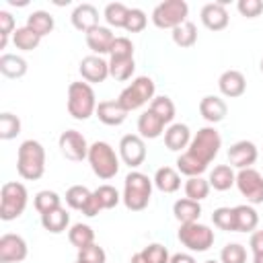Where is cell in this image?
I'll return each instance as SVG.
<instances>
[{"instance_id":"32","label":"cell","mask_w":263,"mask_h":263,"mask_svg":"<svg viewBox=\"0 0 263 263\" xmlns=\"http://www.w3.org/2000/svg\"><path fill=\"white\" fill-rule=\"evenodd\" d=\"M12 43H14V47L21 49V51H33V49H37V45L41 43V37H39L33 29H29V27L25 25V27H16V31L12 33Z\"/></svg>"},{"instance_id":"56","label":"cell","mask_w":263,"mask_h":263,"mask_svg":"<svg viewBox=\"0 0 263 263\" xmlns=\"http://www.w3.org/2000/svg\"><path fill=\"white\" fill-rule=\"evenodd\" d=\"M259 68H261V72H263V58H261V64H259Z\"/></svg>"},{"instance_id":"57","label":"cell","mask_w":263,"mask_h":263,"mask_svg":"<svg viewBox=\"0 0 263 263\" xmlns=\"http://www.w3.org/2000/svg\"><path fill=\"white\" fill-rule=\"evenodd\" d=\"M76 263H80V261H76Z\"/></svg>"},{"instance_id":"26","label":"cell","mask_w":263,"mask_h":263,"mask_svg":"<svg viewBox=\"0 0 263 263\" xmlns=\"http://www.w3.org/2000/svg\"><path fill=\"white\" fill-rule=\"evenodd\" d=\"M236 232H253L259 224V214L251 203H240L234 208Z\"/></svg>"},{"instance_id":"52","label":"cell","mask_w":263,"mask_h":263,"mask_svg":"<svg viewBox=\"0 0 263 263\" xmlns=\"http://www.w3.org/2000/svg\"><path fill=\"white\" fill-rule=\"evenodd\" d=\"M168 263H195V259H193V255H189V253H175Z\"/></svg>"},{"instance_id":"44","label":"cell","mask_w":263,"mask_h":263,"mask_svg":"<svg viewBox=\"0 0 263 263\" xmlns=\"http://www.w3.org/2000/svg\"><path fill=\"white\" fill-rule=\"evenodd\" d=\"M220 263H247V249L240 242H228L220 253Z\"/></svg>"},{"instance_id":"15","label":"cell","mask_w":263,"mask_h":263,"mask_svg":"<svg viewBox=\"0 0 263 263\" xmlns=\"http://www.w3.org/2000/svg\"><path fill=\"white\" fill-rule=\"evenodd\" d=\"M199 16H201L203 27L210 29V31H222V29L228 27V21H230L228 10H226V6H224L220 0H218V2H208V4H203Z\"/></svg>"},{"instance_id":"8","label":"cell","mask_w":263,"mask_h":263,"mask_svg":"<svg viewBox=\"0 0 263 263\" xmlns=\"http://www.w3.org/2000/svg\"><path fill=\"white\" fill-rule=\"evenodd\" d=\"M189 6L185 0H164L154 6L152 10V23L158 29H175L187 21Z\"/></svg>"},{"instance_id":"12","label":"cell","mask_w":263,"mask_h":263,"mask_svg":"<svg viewBox=\"0 0 263 263\" xmlns=\"http://www.w3.org/2000/svg\"><path fill=\"white\" fill-rule=\"evenodd\" d=\"M119 158L129 166L138 168L146 160V144L138 134H127L119 140Z\"/></svg>"},{"instance_id":"16","label":"cell","mask_w":263,"mask_h":263,"mask_svg":"<svg viewBox=\"0 0 263 263\" xmlns=\"http://www.w3.org/2000/svg\"><path fill=\"white\" fill-rule=\"evenodd\" d=\"M80 76L90 84L97 82H105V78L109 76V62H105L101 55H86L80 62Z\"/></svg>"},{"instance_id":"55","label":"cell","mask_w":263,"mask_h":263,"mask_svg":"<svg viewBox=\"0 0 263 263\" xmlns=\"http://www.w3.org/2000/svg\"><path fill=\"white\" fill-rule=\"evenodd\" d=\"M205 263H220V261H214V259H210V261H205Z\"/></svg>"},{"instance_id":"18","label":"cell","mask_w":263,"mask_h":263,"mask_svg":"<svg viewBox=\"0 0 263 263\" xmlns=\"http://www.w3.org/2000/svg\"><path fill=\"white\" fill-rule=\"evenodd\" d=\"M115 41V33L109 27H95L92 31L86 33V45L92 49V55H105L111 51V45Z\"/></svg>"},{"instance_id":"11","label":"cell","mask_w":263,"mask_h":263,"mask_svg":"<svg viewBox=\"0 0 263 263\" xmlns=\"http://www.w3.org/2000/svg\"><path fill=\"white\" fill-rule=\"evenodd\" d=\"M58 146H60L62 154H64L68 160L78 162V160L88 158V148H90V146L86 144V138H84L80 132H76V129H66V132H62V136H60V140H58Z\"/></svg>"},{"instance_id":"6","label":"cell","mask_w":263,"mask_h":263,"mask_svg":"<svg viewBox=\"0 0 263 263\" xmlns=\"http://www.w3.org/2000/svg\"><path fill=\"white\" fill-rule=\"evenodd\" d=\"M154 80L150 76H138L132 80V84H127L121 92H119V105L129 113V111H136L140 107H144L148 101L154 99Z\"/></svg>"},{"instance_id":"30","label":"cell","mask_w":263,"mask_h":263,"mask_svg":"<svg viewBox=\"0 0 263 263\" xmlns=\"http://www.w3.org/2000/svg\"><path fill=\"white\" fill-rule=\"evenodd\" d=\"M27 27L33 29L39 37H45V35H49L53 31L55 23H53V16L47 10H33L27 16Z\"/></svg>"},{"instance_id":"17","label":"cell","mask_w":263,"mask_h":263,"mask_svg":"<svg viewBox=\"0 0 263 263\" xmlns=\"http://www.w3.org/2000/svg\"><path fill=\"white\" fill-rule=\"evenodd\" d=\"M218 88L228 99L242 97L245 90H247V78H245V74L240 70H226L218 78Z\"/></svg>"},{"instance_id":"22","label":"cell","mask_w":263,"mask_h":263,"mask_svg":"<svg viewBox=\"0 0 263 263\" xmlns=\"http://www.w3.org/2000/svg\"><path fill=\"white\" fill-rule=\"evenodd\" d=\"M191 144V132L185 123H171L168 129H164V146L173 152H181Z\"/></svg>"},{"instance_id":"50","label":"cell","mask_w":263,"mask_h":263,"mask_svg":"<svg viewBox=\"0 0 263 263\" xmlns=\"http://www.w3.org/2000/svg\"><path fill=\"white\" fill-rule=\"evenodd\" d=\"M236 8L242 16L247 18H255L263 12V2L261 0H238L236 2Z\"/></svg>"},{"instance_id":"13","label":"cell","mask_w":263,"mask_h":263,"mask_svg":"<svg viewBox=\"0 0 263 263\" xmlns=\"http://www.w3.org/2000/svg\"><path fill=\"white\" fill-rule=\"evenodd\" d=\"M29 247L21 234L6 232L0 236V263H21L27 259Z\"/></svg>"},{"instance_id":"53","label":"cell","mask_w":263,"mask_h":263,"mask_svg":"<svg viewBox=\"0 0 263 263\" xmlns=\"http://www.w3.org/2000/svg\"><path fill=\"white\" fill-rule=\"evenodd\" d=\"M129 263H150L146 257H144V253L140 251V253H136V255H132V261Z\"/></svg>"},{"instance_id":"43","label":"cell","mask_w":263,"mask_h":263,"mask_svg":"<svg viewBox=\"0 0 263 263\" xmlns=\"http://www.w3.org/2000/svg\"><path fill=\"white\" fill-rule=\"evenodd\" d=\"M92 193L99 199V203H101L103 210H113L121 201V195H119V191L113 185H99Z\"/></svg>"},{"instance_id":"2","label":"cell","mask_w":263,"mask_h":263,"mask_svg":"<svg viewBox=\"0 0 263 263\" xmlns=\"http://www.w3.org/2000/svg\"><path fill=\"white\" fill-rule=\"evenodd\" d=\"M152 185H154V181L148 179V175H144L140 171H132L123 183L121 201L125 203V208L132 212L146 210L150 203V197H152Z\"/></svg>"},{"instance_id":"19","label":"cell","mask_w":263,"mask_h":263,"mask_svg":"<svg viewBox=\"0 0 263 263\" xmlns=\"http://www.w3.org/2000/svg\"><path fill=\"white\" fill-rule=\"evenodd\" d=\"M70 18H72V25H74L78 31H82L84 35H86L88 31H92L95 27H99V10H97L92 4H88V2L78 4V6L72 10Z\"/></svg>"},{"instance_id":"1","label":"cell","mask_w":263,"mask_h":263,"mask_svg":"<svg viewBox=\"0 0 263 263\" xmlns=\"http://www.w3.org/2000/svg\"><path fill=\"white\" fill-rule=\"evenodd\" d=\"M16 173L27 181H37L45 173V148L37 140H25L16 152Z\"/></svg>"},{"instance_id":"54","label":"cell","mask_w":263,"mask_h":263,"mask_svg":"<svg viewBox=\"0 0 263 263\" xmlns=\"http://www.w3.org/2000/svg\"><path fill=\"white\" fill-rule=\"evenodd\" d=\"M253 263H263V253H259V255H253Z\"/></svg>"},{"instance_id":"23","label":"cell","mask_w":263,"mask_h":263,"mask_svg":"<svg viewBox=\"0 0 263 263\" xmlns=\"http://www.w3.org/2000/svg\"><path fill=\"white\" fill-rule=\"evenodd\" d=\"M138 136L144 140H156L164 134V121L148 109L138 117Z\"/></svg>"},{"instance_id":"45","label":"cell","mask_w":263,"mask_h":263,"mask_svg":"<svg viewBox=\"0 0 263 263\" xmlns=\"http://www.w3.org/2000/svg\"><path fill=\"white\" fill-rule=\"evenodd\" d=\"M80 263H105L107 261V253L103 251V247H99L97 242L84 247V249H78V259Z\"/></svg>"},{"instance_id":"29","label":"cell","mask_w":263,"mask_h":263,"mask_svg":"<svg viewBox=\"0 0 263 263\" xmlns=\"http://www.w3.org/2000/svg\"><path fill=\"white\" fill-rule=\"evenodd\" d=\"M68 224H70V214L64 208H58V210H51L47 214H41V226L51 234L64 232L68 228Z\"/></svg>"},{"instance_id":"25","label":"cell","mask_w":263,"mask_h":263,"mask_svg":"<svg viewBox=\"0 0 263 263\" xmlns=\"http://www.w3.org/2000/svg\"><path fill=\"white\" fill-rule=\"evenodd\" d=\"M152 181H154L156 189L162 193H175L181 187V175L173 166H160Z\"/></svg>"},{"instance_id":"38","label":"cell","mask_w":263,"mask_h":263,"mask_svg":"<svg viewBox=\"0 0 263 263\" xmlns=\"http://www.w3.org/2000/svg\"><path fill=\"white\" fill-rule=\"evenodd\" d=\"M210 181L203 177H189L185 181V197L193 199V201H201L210 195Z\"/></svg>"},{"instance_id":"36","label":"cell","mask_w":263,"mask_h":263,"mask_svg":"<svg viewBox=\"0 0 263 263\" xmlns=\"http://www.w3.org/2000/svg\"><path fill=\"white\" fill-rule=\"evenodd\" d=\"M127 12L129 8L123 4V2H111L105 6V21L109 27H115V29H123L125 27V21H127Z\"/></svg>"},{"instance_id":"33","label":"cell","mask_w":263,"mask_h":263,"mask_svg":"<svg viewBox=\"0 0 263 263\" xmlns=\"http://www.w3.org/2000/svg\"><path fill=\"white\" fill-rule=\"evenodd\" d=\"M90 199H92V191H90L88 187H84V185H72V187L66 191V203H68V208H72V210L84 212L86 205L90 203Z\"/></svg>"},{"instance_id":"24","label":"cell","mask_w":263,"mask_h":263,"mask_svg":"<svg viewBox=\"0 0 263 263\" xmlns=\"http://www.w3.org/2000/svg\"><path fill=\"white\" fill-rule=\"evenodd\" d=\"M173 214L177 218L179 224H191V222H197L199 216H201V205L199 201H193L189 197H183V199H177L173 203Z\"/></svg>"},{"instance_id":"9","label":"cell","mask_w":263,"mask_h":263,"mask_svg":"<svg viewBox=\"0 0 263 263\" xmlns=\"http://www.w3.org/2000/svg\"><path fill=\"white\" fill-rule=\"evenodd\" d=\"M177 238L181 240L183 247H187L189 251L193 253H203L208 251L216 236H214V230L208 226V224H199V222H191V224H181L179 232H177Z\"/></svg>"},{"instance_id":"47","label":"cell","mask_w":263,"mask_h":263,"mask_svg":"<svg viewBox=\"0 0 263 263\" xmlns=\"http://www.w3.org/2000/svg\"><path fill=\"white\" fill-rule=\"evenodd\" d=\"M14 31V16L8 10H0V49L6 47L8 37H12Z\"/></svg>"},{"instance_id":"34","label":"cell","mask_w":263,"mask_h":263,"mask_svg":"<svg viewBox=\"0 0 263 263\" xmlns=\"http://www.w3.org/2000/svg\"><path fill=\"white\" fill-rule=\"evenodd\" d=\"M171 35H173L175 45H179V47H183V49L193 47L195 41H197V29H195V25H193L191 21H185L183 25L175 27Z\"/></svg>"},{"instance_id":"14","label":"cell","mask_w":263,"mask_h":263,"mask_svg":"<svg viewBox=\"0 0 263 263\" xmlns=\"http://www.w3.org/2000/svg\"><path fill=\"white\" fill-rule=\"evenodd\" d=\"M257 156H259V150L251 140H238L228 148V160L238 171L240 168H251L255 164Z\"/></svg>"},{"instance_id":"10","label":"cell","mask_w":263,"mask_h":263,"mask_svg":"<svg viewBox=\"0 0 263 263\" xmlns=\"http://www.w3.org/2000/svg\"><path fill=\"white\" fill-rule=\"evenodd\" d=\"M236 187L242 197H247V203H263V177L259 171L251 168H240L236 173Z\"/></svg>"},{"instance_id":"37","label":"cell","mask_w":263,"mask_h":263,"mask_svg":"<svg viewBox=\"0 0 263 263\" xmlns=\"http://www.w3.org/2000/svg\"><path fill=\"white\" fill-rule=\"evenodd\" d=\"M136 70L134 58H111L109 60V76L115 80H129Z\"/></svg>"},{"instance_id":"31","label":"cell","mask_w":263,"mask_h":263,"mask_svg":"<svg viewBox=\"0 0 263 263\" xmlns=\"http://www.w3.org/2000/svg\"><path fill=\"white\" fill-rule=\"evenodd\" d=\"M208 164L201 162L197 156H193L189 150H185L183 154H179L177 158V171L181 175H187V177H201V173H205Z\"/></svg>"},{"instance_id":"40","label":"cell","mask_w":263,"mask_h":263,"mask_svg":"<svg viewBox=\"0 0 263 263\" xmlns=\"http://www.w3.org/2000/svg\"><path fill=\"white\" fill-rule=\"evenodd\" d=\"M154 115H158L162 121H164V125L166 123H171L173 119H175V103L168 99V97H154L152 101H150V107H148Z\"/></svg>"},{"instance_id":"46","label":"cell","mask_w":263,"mask_h":263,"mask_svg":"<svg viewBox=\"0 0 263 263\" xmlns=\"http://www.w3.org/2000/svg\"><path fill=\"white\" fill-rule=\"evenodd\" d=\"M146 23H148V16L142 8H129L127 12V21H125V31L127 33H140L146 29Z\"/></svg>"},{"instance_id":"39","label":"cell","mask_w":263,"mask_h":263,"mask_svg":"<svg viewBox=\"0 0 263 263\" xmlns=\"http://www.w3.org/2000/svg\"><path fill=\"white\" fill-rule=\"evenodd\" d=\"M33 205L39 214H47L51 210H58L62 208V197L55 193V191H49V189H43L39 193H35L33 197Z\"/></svg>"},{"instance_id":"5","label":"cell","mask_w":263,"mask_h":263,"mask_svg":"<svg viewBox=\"0 0 263 263\" xmlns=\"http://www.w3.org/2000/svg\"><path fill=\"white\" fill-rule=\"evenodd\" d=\"M27 201H29V193L23 183L18 181L4 183L0 189V220L4 222L16 220L25 212Z\"/></svg>"},{"instance_id":"4","label":"cell","mask_w":263,"mask_h":263,"mask_svg":"<svg viewBox=\"0 0 263 263\" xmlns=\"http://www.w3.org/2000/svg\"><path fill=\"white\" fill-rule=\"evenodd\" d=\"M88 162H90L92 173L103 181H109L119 173V156L115 154L113 146L103 140H97L90 144Z\"/></svg>"},{"instance_id":"28","label":"cell","mask_w":263,"mask_h":263,"mask_svg":"<svg viewBox=\"0 0 263 263\" xmlns=\"http://www.w3.org/2000/svg\"><path fill=\"white\" fill-rule=\"evenodd\" d=\"M208 181H210V187H214L216 191H228L232 185H236V175H234L232 166L218 164V166L212 168Z\"/></svg>"},{"instance_id":"41","label":"cell","mask_w":263,"mask_h":263,"mask_svg":"<svg viewBox=\"0 0 263 263\" xmlns=\"http://www.w3.org/2000/svg\"><path fill=\"white\" fill-rule=\"evenodd\" d=\"M212 222L216 228L226 232H236V220H234V208H216L212 214Z\"/></svg>"},{"instance_id":"35","label":"cell","mask_w":263,"mask_h":263,"mask_svg":"<svg viewBox=\"0 0 263 263\" xmlns=\"http://www.w3.org/2000/svg\"><path fill=\"white\" fill-rule=\"evenodd\" d=\"M68 240H70L76 249H84V247H88V245L95 242V230H92L88 224L78 222V224H74V226L68 230Z\"/></svg>"},{"instance_id":"27","label":"cell","mask_w":263,"mask_h":263,"mask_svg":"<svg viewBox=\"0 0 263 263\" xmlns=\"http://www.w3.org/2000/svg\"><path fill=\"white\" fill-rule=\"evenodd\" d=\"M27 60L16 53H2L0 55V72L6 78H23L27 74Z\"/></svg>"},{"instance_id":"3","label":"cell","mask_w":263,"mask_h":263,"mask_svg":"<svg viewBox=\"0 0 263 263\" xmlns=\"http://www.w3.org/2000/svg\"><path fill=\"white\" fill-rule=\"evenodd\" d=\"M97 97L95 90L88 82H70L68 86V113L78 119V121H86L90 115H95L97 111Z\"/></svg>"},{"instance_id":"42","label":"cell","mask_w":263,"mask_h":263,"mask_svg":"<svg viewBox=\"0 0 263 263\" xmlns=\"http://www.w3.org/2000/svg\"><path fill=\"white\" fill-rule=\"evenodd\" d=\"M21 134V119L8 111L0 113V140H12Z\"/></svg>"},{"instance_id":"49","label":"cell","mask_w":263,"mask_h":263,"mask_svg":"<svg viewBox=\"0 0 263 263\" xmlns=\"http://www.w3.org/2000/svg\"><path fill=\"white\" fill-rule=\"evenodd\" d=\"M109 55L111 58H134V43H132V39H127V37H115Z\"/></svg>"},{"instance_id":"21","label":"cell","mask_w":263,"mask_h":263,"mask_svg":"<svg viewBox=\"0 0 263 263\" xmlns=\"http://www.w3.org/2000/svg\"><path fill=\"white\" fill-rule=\"evenodd\" d=\"M95 115L105 125H121L127 119V111L119 105V101H101L97 105Z\"/></svg>"},{"instance_id":"48","label":"cell","mask_w":263,"mask_h":263,"mask_svg":"<svg viewBox=\"0 0 263 263\" xmlns=\"http://www.w3.org/2000/svg\"><path fill=\"white\" fill-rule=\"evenodd\" d=\"M142 253H144V257H146L150 263H168V261H171L166 247L160 245V242H152V245H148Z\"/></svg>"},{"instance_id":"20","label":"cell","mask_w":263,"mask_h":263,"mask_svg":"<svg viewBox=\"0 0 263 263\" xmlns=\"http://www.w3.org/2000/svg\"><path fill=\"white\" fill-rule=\"evenodd\" d=\"M199 113L208 123H220L228 115V105L216 95H208L199 101Z\"/></svg>"},{"instance_id":"7","label":"cell","mask_w":263,"mask_h":263,"mask_svg":"<svg viewBox=\"0 0 263 263\" xmlns=\"http://www.w3.org/2000/svg\"><path fill=\"white\" fill-rule=\"evenodd\" d=\"M220 148H222V138H220L218 129L212 127V125H205V127L197 129V134L191 138V144H189L187 150L193 156H197L201 162L210 164L218 156Z\"/></svg>"},{"instance_id":"51","label":"cell","mask_w":263,"mask_h":263,"mask_svg":"<svg viewBox=\"0 0 263 263\" xmlns=\"http://www.w3.org/2000/svg\"><path fill=\"white\" fill-rule=\"evenodd\" d=\"M249 247H251L253 255H259V253H263V230H255V232L251 234Z\"/></svg>"}]
</instances>
